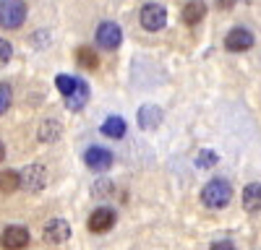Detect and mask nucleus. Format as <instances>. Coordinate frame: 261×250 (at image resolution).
<instances>
[{
  "mask_svg": "<svg viewBox=\"0 0 261 250\" xmlns=\"http://www.w3.org/2000/svg\"><path fill=\"white\" fill-rule=\"evenodd\" d=\"M201 201H204V206H209V208H225V206L232 201V188H230V182L222 180V177L209 180V182L204 185V191H201Z\"/></svg>",
  "mask_w": 261,
  "mask_h": 250,
  "instance_id": "obj_1",
  "label": "nucleus"
},
{
  "mask_svg": "<svg viewBox=\"0 0 261 250\" xmlns=\"http://www.w3.org/2000/svg\"><path fill=\"white\" fill-rule=\"evenodd\" d=\"M27 13H29L27 3H21V0H3L0 3V26L18 29L27 21Z\"/></svg>",
  "mask_w": 261,
  "mask_h": 250,
  "instance_id": "obj_2",
  "label": "nucleus"
},
{
  "mask_svg": "<svg viewBox=\"0 0 261 250\" xmlns=\"http://www.w3.org/2000/svg\"><path fill=\"white\" fill-rule=\"evenodd\" d=\"M18 177H21V188H24L27 193H39L42 188L47 185V167L29 164L18 172Z\"/></svg>",
  "mask_w": 261,
  "mask_h": 250,
  "instance_id": "obj_3",
  "label": "nucleus"
},
{
  "mask_svg": "<svg viewBox=\"0 0 261 250\" xmlns=\"http://www.w3.org/2000/svg\"><path fill=\"white\" fill-rule=\"evenodd\" d=\"M167 24V11L162 3H146L141 8V26L146 32H160Z\"/></svg>",
  "mask_w": 261,
  "mask_h": 250,
  "instance_id": "obj_4",
  "label": "nucleus"
},
{
  "mask_svg": "<svg viewBox=\"0 0 261 250\" xmlns=\"http://www.w3.org/2000/svg\"><path fill=\"white\" fill-rule=\"evenodd\" d=\"M29 245V229L27 227H18V224H11L3 229L0 235V247L3 250H24Z\"/></svg>",
  "mask_w": 261,
  "mask_h": 250,
  "instance_id": "obj_5",
  "label": "nucleus"
},
{
  "mask_svg": "<svg viewBox=\"0 0 261 250\" xmlns=\"http://www.w3.org/2000/svg\"><path fill=\"white\" fill-rule=\"evenodd\" d=\"M123 42V32L118 24H113V21H102V24L97 26V45L105 47V50H118Z\"/></svg>",
  "mask_w": 261,
  "mask_h": 250,
  "instance_id": "obj_6",
  "label": "nucleus"
},
{
  "mask_svg": "<svg viewBox=\"0 0 261 250\" xmlns=\"http://www.w3.org/2000/svg\"><path fill=\"white\" fill-rule=\"evenodd\" d=\"M225 47H227L230 52H246V50L253 47V34H251L248 29H243V26H235V29L225 37Z\"/></svg>",
  "mask_w": 261,
  "mask_h": 250,
  "instance_id": "obj_7",
  "label": "nucleus"
},
{
  "mask_svg": "<svg viewBox=\"0 0 261 250\" xmlns=\"http://www.w3.org/2000/svg\"><path fill=\"white\" fill-rule=\"evenodd\" d=\"M84 162L89 164V170L105 172V170H110V164H113V154L107 149H102V146H92V149H86Z\"/></svg>",
  "mask_w": 261,
  "mask_h": 250,
  "instance_id": "obj_8",
  "label": "nucleus"
},
{
  "mask_svg": "<svg viewBox=\"0 0 261 250\" xmlns=\"http://www.w3.org/2000/svg\"><path fill=\"white\" fill-rule=\"evenodd\" d=\"M45 242H53V245H60V242H68L71 237V224L65 219H53L45 224Z\"/></svg>",
  "mask_w": 261,
  "mask_h": 250,
  "instance_id": "obj_9",
  "label": "nucleus"
},
{
  "mask_svg": "<svg viewBox=\"0 0 261 250\" xmlns=\"http://www.w3.org/2000/svg\"><path fill=\"white\" fill-rule=\"evenodd\" d=\"M113 224H115V211L113 208H97L94 214H89V222H86L89 232H107Z\"/></svg>",
  "mask_w": 261,
  "mask_h": 250,
  "instance_id": "obj_10",
  "label": "nucleus"
},
{
  "mask_svg": "<svg viewBox=\"0 0 261 250\" xmlns=\"http://www.w3.org/2000/svg\"><path fill=\"white\" fill-rule=\"evenodd\" d=\"M160 122H162V110L157 107V104H144V107L139 110V125L144 131L160 128Z\"/></svg>",
  "mask_w": 261,
  "mask_h": 250,
  "instance_id": "obj_11",
  "label": "nucleus"
},
{
  "mask_svg": "<svg viewBox=\"0 0 261 250\" xmlns=\"http://www.w3.org/2000/svg\"><path fill=\"white\" fill-rule=\"evenodd\" d=\"M243 208L246 211H261V182H248L243 191Z\"/></svg>",
  "mask_w": 261,
  "mask_h": 250,
  "instance_id": "obj_12",
  "label": "nucleus"
},
{
  "mask_svg": "<svg viewBox=\"0 0 261 250\" xmlns=\"http://www.w3.org/2000/svg\"><path fill=\"white\" fill-rule=\"evenodd\" d=\"M39 141L42 143H55L60 136H63V125L58 122V120H45V122H42L39 125Z\"/></svg>",
  "mask_w": 261,
  "mask_h": 250,
  "instance_id": "obj_13",
  "label": "nucleus"
},
{
  "mask_svg": "<svg viewBox=\"0 0 261 250\" xmlns=\"http://www.w3.org/2000/svg\"><path fill=\"white\" fill-rule=\"evenodd\" d=\"M102 133L107 138H123L125 136V120L118 117V115H110V117L102 122Z\"/></svg>",
  "mask_w": 261,
  "mask_h": 250,
  "instance_id": "obj_14",
  "label": "nucleus"
},
{
  "mask_svg": "<svg viewBox=\"0 0 261 250\" xmlns=\"http://www.w3.org/2000/svg\"><path fill=\"white\" fill-rule=\"evenodd\" d=\"M89 102V86H86L84 81H79V86H76V91L65 99V104H68V110H73V112H79L84 104Z\"/></svg>",
  "mask_w": 261,
  "mask_h": 250,
  "instance_id": "obj_15",
  "label": "nucleus"
},
{
  "mask_svg": "<svg viewBox=\"0 0 261 250\" xmlns=\"http://www.w3.org/2000/svg\"><path fill=\"white\" fill-rule=\"evenodd\" d=\"M206 16V3H188L183 8V21L188 26H196V24H201V18Z\"/></svg>",
  "mask_w": 261,
  "mask_h": 250,
  "instance_id": "obj_16",
  "label": "nucleus"
},
{
  "mask_svg": "<svg viewBox=\"0 0 261 250\" xmlns=\"http://www.w3.org/2000/svg\"><path fill=\"white\" fill-rule=\"evenodd\" d=\"M76 63H79L84 71H94L99 66V57H97V52L92 47H79L76 50Z\"/></svg>",
  "mask_w": 261,
  "mask_h": 250,
  "instance_id": "obj_17",
  "label": "nucleus"
},
{
  "mask_svg": "<svg viewBox=\"0 0 261 250\" xmlns=\"http://www.w3.org/2000/svg\"><path fill=\"white\" fill-rule=\"evenodd\" d=\"M21 188V177L16 170H3L0 172V193H13Z\"/></svg>",
  "mask_w": 261,
  "mask_h": 250,
  "instance_id": "obj_18",
  "label": "nucleus"
},
{
  "mask_svg": "<svg viewBox=\"0 0 261 250\" xmlns=\"http://www.w3.org/2000/svg\"><path fill=\"white\" fill-rule=\"evenodd\" d=\"M79 81L81 78H76V76H68V73H60L58 78H55V86H58V91L68 99L73 91H76V86H79Z\"/></svg>",
  "mask_w": 261,
  "mask_h": 250,
  "instance_id": "obj_19",
  "label": "nucleus"
},
{
  "mask_svg": "<svg viewBox=\"0 0 261 250\" xmlns=\"http://www.w3.org/2000/svg\"><path fill=\"white\" fill-rule=\"evenodd\" d=\"M217 162H220V157H217L212 149H201L199 157H196V167H201V170H209V167H214Z\"/></svg>",
  "mask_w": 261,
  "mask_h": 250,
  "instance_id": "obj_20",
  "label": "nucleus"
},
{
  "mask_svg": "<svg viewBox=\"0 0 261 250\" xmlns=\"http://www.w3.org/2000/svg\"><path fill=\"white\" fill-rule=\"evenodd\" d=\"M11 102H13V91L8 83H0V115H6V110L11 107Z\"/></svg>",
  "mask_w": 261,
  "mask_h": 250,
  "instance_id": "obj_21",
  "label": "nucleus"
},
{
  "mask_svg": "<svg viewBox=\"0 0 261 250\" xmlns=\"http://www.w3.org/2000/svg\"><path fill=\"white\" fill-rule=\"evenodd\" d=\"M13 57V47H11V42H6L3 37H0V68H6L8 63Z\"/></svg>",
  "mask_w": 261,
  "mask_h": 250,
  "instance_id": "obj_22",
  "label": "nucleus"
},
{
  "mask_svg": "<svg viewBox=\"0 0 261 250\" xmlns=\"http://www.w3.org/2000/svg\"><path fill=\"white\" fill-rule=\"evenodd\" d=\"M212 250H235V245H232L230 240H220V242L212 245Z\"/></svg>",
  "mask_w": 261,
  "mask_h": 250,
  "instance_id": "obj_23",
  "label": "nucleus"
},
{
  "mask_svg": "<svg viewBox=\"0 0 261 250\" xmlns=\"http://www.w3.org/2000/svg\"><path fill=\"white\" fill-rule=\"evenodd\" d=\"M3 159H6V143L0 141V162H3Z\"/></svg>",
  "mask_w": 261,
  "mask_h": 250,
  "instance_id": "obj_24",
  "label": "nucleus"
}]
</instances>
